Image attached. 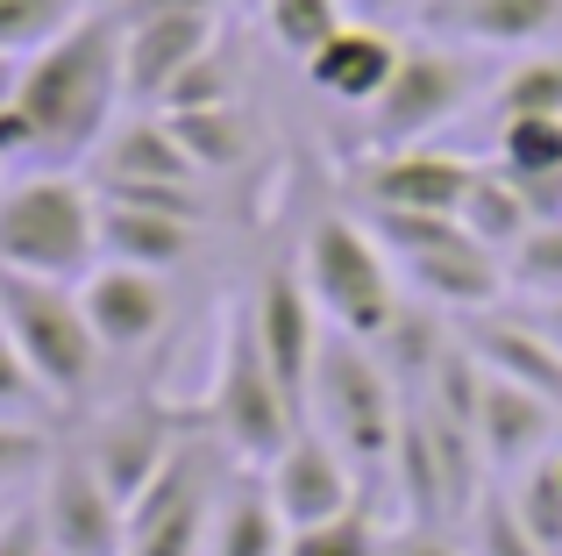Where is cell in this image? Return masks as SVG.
<instances>
[{"mask_svg": "<svg viewBox=\"0 0 562 556\" xmlns=\"http://www.w3.org/2000/svg\"><path fill=\"white\" fill-rule=\"evenodd\" d=\"M14 108L36 129V165L43 171H86L108 129L128 114L122 86V22L114 14H86L57 43H43L22 65V93Z\"/></svg>", "mask_w": 562, "mask_h": 556, "instance_id": "6da1fadb", "label": "cell"}, {"mask_svg": "<svg viewBox=\"0 0 562 556\" xmlns=\"http://www.w3.org/2000/svg\"><path fill=\"white\" fill-rule=\"evenodd\" d=\"M306 429L342 449V464L357 471L363 500L384 514L398 429H406V392H398V378L378 364L371 343H357V335H342V329L321 335L314 378H306Z\"/></svg>", "mask_w": 562, "mask_h": 556, "instance_id": "7a4b0ae2", "label": "cell"}, {"mask_svg": "<svg viewBox=\"0 0 562 556\" xmlns=\"http://www.w3.org/2000/svg\"><path fill=\"white\" fill-rule=\"evenodd\" d=\"M492 79H498V57L463 51V43H441V36H427V29H406V51H398L392 86L363 108V136H371V151L470 136Z\"/></svg>", "mask_w": 562, "mask_h": 556, "instance_id": "3957f363", "label": "cell"}, {"mask_svg": "<svg viewBox=\"0 0 562 556\" xmlns=\"http://www.w3.org/2000/svg\"><path fill=\"white\" fill-rule=\"evenodd\" d=\"M0 329H8L14 357H22V371L36 378V392H43L50 414H86L93 392L114 378V357L100 349L93 321H86L79 286L0 271Z\"/></svg>", "mask_w": 562, "mask_h": 556, "instance_id": "277c9868", "label": "cell"}, {"mask_svg": "<svg viewBox=\"0 0 562 556\" xmlns=\"http://www.w3.org/2000/svg\"><path fill=\"white\" fill-rule=\"evenodd\" d=\"M100 265V193L86 171L0 179V271L79 286Z\"/></svg>", "mask_w": 562, "mask_h": 556, "instance_id": "5b68a950", "label": "cell"}, {"mask_svg": "<svg viewBox=\"0 0 562 556\" xmlns=\"http://www.w3.org/2000/svg\"><path fill=\"white\" fill-rule=\"evenodd\" d=\"M292 265H300L306 292H314L321 321L342 329V335H357V343H378V335L398 321V307H406L398 265L384 257V243L363 229L357 208H321L314 222H306Z\"/></svg>", "mask_w": 562, "mask_h": 556, "instance_id": "8992f818", "label": "cell"}, {"mask_svg": "<svg viewBox=\"0 0 562 556\" xmlns=\"http://www.w3.org/2000/svg\"><path fill=\"white\" fill-rule=\"evenodd\" d=\"M200 429L214 435L243 471H263V464H271L278 449L306 429L300 400L278 386V371L263 364V349L249 343L243 314H235L228 343H221V364H214V386H206V421H200Z\"/></svg>", "mask_w": 562, "mask_h": 556, "instance_id": "52a82bcc", "label": "cell"}, {"mask_svg": "<svg viewBox=\"0 0 562 556\" xmlns=\"http://www.w3.org/2000/svg\"><path fill=\"white\" fill-rule=\"evenodd\" d=\"M235 471H243V464H235L214 435L186 429V443H179V457L165 464V478L128 507L122 556H200L206 521H214V500H221V486H228Z\"/></svg>", "mask_w": 562, "mask_h": 556, "instance_id": "ba28073f", "label": "cell"}, {"mask_svg": "<svg viewBox=\"0 0 562 556\" xmlns=\"http://www.w3.org/2000/svg\"><path fill=\"white\" fill-rule=\"evenodd\" d=\"M29 507L43 521V543L50 556H122V500L100 486V471L86 464V449L71 435H57L50 457H43L36 486H29Z\"/></svg>", "mask_w": 562, "mask_h": 556, "instance_id": "9c48e42d", "label": "cell"}, {"mask_svg": "<svg viewBox=\"0 0 562 556\" xmlns=\"http://www.w3.org/2000/svg\"><path fill=\"white\" fill-rule=\"evenodd\" d=\"M243 329H249V343L263 349V364L278 371V386H285L292 400H300V414H306V378H314L328 321H321V307H314V292H306V278H300L292 257H271V265L257 271L249 307H243Z\"/></svg>", "mask_w": 562, "mask_h": 556, "instance_id": "30bf717a", "label": "cell"}, {"mask_svg": "<svg viewBox=\"0 0 562 556\" xmlns=\"http://www.w3.org/2000/svg\"><path fill=\"white\" fill-rule=\"evenodd\" d=\"M79 307H86V321H93L100 349L114 357V371H122V364L150 357V349L165 343L171 314H179V292H171L165 271H136V265H108V257H100V265L79 278Z\"/></svg>", "mask_w": 562, "mask_h": 556, "instance_id": "8fae6325", "label": "cell"}, {"mask_svg": "<svg viewBox=\"0 0 562 556\" xmlns=\"http://www.w3.org/2000/svg\"><path fill=\"white\" fill-rule=\"evenodd\" d=\"M484 157L463 143H406V151H371L357 171V208L384 214H456Z\"/></svg>", "mask_w": 562, "mask_h": 556, "instance_id": "7c38bea8", "label": "cell"}, {"mask_svg": "<svg viewBox=\"0 0 562 556\" xmlns=\"http://www.w3.org/2000/svg\"><path fill=\"white\" fill-rule=\"evenodd\" d=\"M71 443L86 449V464L100 471V486L122 500V514L143 500V492L165 478V464L179 457L186 429L165 414V407H100Z\"/></svg>", "mask_w": 562, "mask_h": 556, "instance_id": "4fadbf2b", "label": "cell"}, {"mask_svg": "<svg viewBox=\"0 0 562 556\" xmlns=\"http://www.w3.org/2000/svg\"><path fill=\"white\" fill-rule=\"evenodd\" d=\"M257 478H263V492H271L285 535L321 529V521H342V514H357V507H371V500H363V486H357V471L342 464V449H335L328 435H314V429L292 435V443L278 449ZM371 514H378V507H371Z\"/></svg>", "mask_w": 562, "mask_h": 556, "instance_id": "5bb4252c", "label": "cell"}, {"mask_svg": "<svg viewBox=\"0 0 562 556\" xmlns=\"http://www.w3.org/2000/svg\"><path fill=\"white\" fill-rule=\"evenodd\" d=\"M221 43V8H157L122 22V86L128 108H157L171 86L186 79V65H200Z\"/></svg>", "mask_w": 562, "mask_h": 556, "instance_id": "9a60e30c", "label": "cell"}, {"mask_svg": "<svg viewBox=\"0 0 562 556\" xmlns=\"http://www.w3.org/2000/svg\"><path fill=\"white\" fill-rule=\"evenodd\" d=\"M398 292H406L413 307H427V314H441V321H477V314H492V307L513 300L506 257L477 251L470 236H449L420 257H398Z\"/></svg>", "mask_w": 562, "mask_h": 556, "instance_id": "2e32d148", "label": "cell"}, {"mask_svg": "<svg viewBox=\"0 0 562 556\" xmlns=\"http://www.w3.org/2000/svg\"><path fill=\"white\" fill-rule=\"evenodd\" d=\"M413 29L506 65V57H527V51H555L562 43V0H427Z\"/></svg>", "mask_w": 562, "mask_h": 556, "instance_id": "e0dca14e", "label": "cell"}, {"mask_svg": "<svg viewBox=\"0 0 562 556\" xmlns=\"http://www.w3.org/2000/svg\"><path fill=\"white\" fill-rule=\"evenodd\" d=\"M470 435H477V457H484V471H492V486H506V478L535 471V464L562 443V407L541 400V392H527V386H513V378L484 371Z\"/></svg>", "mask_w": 562, "mask_h": 556, "instance_id": "ac0fdd59", "label": "cell"}, {"mask_svg": "<svg viewBox=\"0 0 562 556\" xmlns=\"http://www.w3.org/2000/svg\"><path fill=\"white\" fill-rule=\"evenodd\" d=\"M456 335H463V349L492 378H513V386H527V392H541V400L562 407V343L527 314V307L506 300V307H492V314H477V321H456Z\"/></svg>", "mask_w": 562, "mask_h": 556, "instance_id": "d6986e66", "label": "cell"}, {"mask_svg": "<svg viewBox=\"0 0 562 556\" xmlns=\"http://www.w3.org/2000/svg\"><path fill=\"white\" fill-rule=\"evenodd\" d=\"M398 51H406V29H378V22H342L314 57L300 65V79L314 86L328 108H371V100L392 86Z\"/></svg>", "mask_w": 562, "mask_h": 556, "instance_id": "ffe728a7", "label": "cell"}, {"mask_svg": "<svg viewBox=\"0 0 562 556\" xmlns=\"http://www.w3.org/2000/svg\"><path fill=\"white\" fill-rule=\"evenodd\" d=\"M100 257H108V265L179 278L192 257H200V214L143 208V200H100Z\"/></svg>", "mask_w": 562, "mask_h": 556, "instance_id": "44dd1931", "label": "cell"}, {"mask_svg": "<svg viewBox=\"0 0 562 556\" xmlns=\"http://www.w3.org/2000/svg\"><path fill=\"white\" fill-rule=\"evenodd\" d=\"M484 165L506 171L541 222H562V114H520L484 129Z\"/></svg>", "mask_w": 562, "mask_h": 556, "instance_id": "7402d4cb", "label": "cell"}, {"mask_svg": "<svg viewBox=\"0 0 562 556\" xmlns=\"http://www.w3.org/2000/svg\"><path fill=\"white\" fill-rule=\"evenodd\" d=\"M200 556H285V521H278V507H271L257 471H235L221 486Z\"/></svg>", "mask_w": 562, "mask_h": 556, "instance_id": "603a6c76", "label": "cell"}, {"mask_svg": "<svg viewBox=\"0 0 562 556\" xmlns=\"http://www.w3.org/2000/svg\"><path fill=\"white\" fill-rule=\"evenodd\" d=\"M520 114H562V43L498 65L477 122H470V136H477V129H498V122H520ZM470 136H463V151H470Z\"/></svg>", "mask_w": 562, "mask_h": 556, "instance_id": "cb8c5ba5", "label": "cell"}, {"mask_svg": "<svg viewBox=\"0 0 562 556\" xmlns=\"http://www.w3.org/2000/svg\"><path fill=\"white\" fill-rule=\"evenodd\" d=\"M171 122V136L186 143V157L200 165V179H228V171L249 165V151H257V136H249V108L243 100H228V108H157Z\"/></svg>", "mask_w": 562, "mask_h": 556, "instance_id": "d4e9b609", "label": "cell"}, {"mask_svg": "<svg viewBox=\"0 0 562 556\" xmlns=\"http://www.w3.org/2000/svg\"><path fill=\"white\" fill-rule=\"evenodd\" d=\"M456 222H463V236L477 243V251L513 257V251H520V236L541 222V214L527 208V193H520V186H513L498 165H477V179H470V193H463V208H456Z\"/></svg>", "mask_w": 562, "mask_h": 556, "instance_id": "484cf974", "label": "cell"}, {"mask_svg": "<svg viewBox=\"0 0 562 556\" xmlns=\"http://www.w3.org/2000/svg\"><path fill=\"white\" fill-rule=\"evenodd\" d=\"M257 22H263V36H271L278 57L306 65V57H314L349 14H342V0H257Z\"/></svg>", "mask_w": 562, "mask_h": 556, "instance_id": "4316f807", "label": "cell"}, {"mask_svg": "<svg viewBox=\"0 0 562 556\" xmlns=\"http://www.w3.org/2000/svg\"><path fill=\"white\" fill-rule=\"evenodd\" d=\"M506 286L520 307L535 300H562V222H535L520 236V251L506 257Z\"/></svg>", "mask_w": 562, "mask_h": 556, "instance_id": "83f0119b", "label": "cell"}, {"mask_svg": "<svg viewBox=\"0 0 562 556\" xmlns=\"http://www.w3.org/2000/svg\"><path fill=\"white\" fill-rule=\"evenodd\" d=\"M86 8L79 0H0V51L36 57L43 43H57L65 29H79Z\"/></svg>", "mask_w": 562, "mask_h": 556, "instance_id": "f1b7e54d", "label": "cell"}, {"mask_svg": "<svg viewBox=\"0 0 562 556\" xmlns=\"http://www.w3.org/2000/svg\"><path fill=\"white\" fill-rule=\"evenodd\" d=\"M463 549H470V556H549L535 535L520 529V514H513L506 486H492V492L477 500V514L463 521Z\"/></svg>", "mask_w": 562, "mask_h": 556, "instance_id": "f546056e", "label": "cell"}, {"mask_svg": "<svg viewBox=\"0 0 562 556\" xmlns=\"http://www.w3.org/2000/svg\"><path fill=\"white\" fill-rule=\"evenodd\" d=\"M285 556H384V514L357 507L342 521H321V529L285 535Z\"/></svg>", "mask_w": 562, "mask_h": 556, "instance_id": "4dcf8cb0", "label": "cell"}, {"mask_svg": "<svg viewBox=\"0 0 562 556\" xmlns=\"http://www.w3.org/2000/svg\"><path fill=\"white\" fill-rule=\"evenodd\" d=\"M50 443H57L50 421H0V500H22L36 486Z\"/></svg>", "mask_w": 562, "mask_h": 556, "instance_id": "1f68e13d", "label": "cell"}, {"mask_svg": "<svg viewBox=\"0 0 562 556\" xmlns=\"http://www.w3.org/2000/svg\"><path fill=\"white\" fill-rule=\"evenodd\" d=\"M506 500H513V514H520V529L535 535L549 556H562V486L549 471H520V478H506Z\"/></svg>", "mask_w": 562, "mask_h": 556, "instance_id": "d6a6232c", "label": "cell"}, {"mask_svg": "<svg viewBox=\"0 0 562 556\" xmlns=\"http://www.w3.org/2000/svg\"><path fill=\"white\" fill-rule=\"evenodd\" d=\"M228 100H243V65H235V57L214 43L200 65H186V79L171 86L157 108H228Z\"/></svg>", "mask_w": 562, "mask_h": 556, "instance_id": "836d02e7", "label": "cell"}, {"mask_svg": "<svg viewBox=\"0 0 562 556\" xmlns=\"http://www.w3.org/2000/svg\"><path fill=\"white\" fill-rule=\"evenodd\" d=\"M0 421H57L50 407H43L36 378H29V371H22V357H14L8 329H0Z\"/></svg>", "mask_w": 562, "mask_h": 556, "instance_id": "e575fe53", "label": "cell"}, {"mask_svg": "<svg viewBox=\"0 0 562 556\" xmlns=\"http://www.w3.org/2000/svg\"><path fill=\"white\" fill-rule=\"evenodd\" d=\"M384 556H470L456 529H413V521H384Z\"/></svg>", "mask_w": 562, "mask_h": 556, "instance_id": "d590c367", "label": "cell"}, {"mask_svg": "<svg viewBox=\"0 0 562 556\" xmlns=\"http://www.w3.org/2000/svg\"><path fill=\"white\" fill-rule=\"evenodd\" d=\"M0 556H50V543H43V521L36 507H29V492L0 514Z\"/></svg>", "mask_w": 562, "mask_h": 556, "instance_id": "8d00e7d4", "label": "cell"}, {"mask_svg": "<svg viewBox=\"0 0 562 556\" xmlns=\"http://www.w3.org/2000/svg\"><path fill=\"white\" fill-rule=\"evenodd\" d=\"M349 22H378V29H413L420 22V0H342Z\"/></svg>", "mask_w": 562, "mask_h": 556, "instance_id": "74e56055", "label": "cell"}, {"mask_svg": "<svg viewBox=\"0 0 562 556\" xmlns=\"http://www.w3.org/2000/svg\"><path fill=\"white\" fill-rule=\"evenodd\" d=\"M22 65H29V57L0 51V108H14V93H22Z\"/></svg>", "mask_w": 562, "mask_h": 556, "instance_id": "f35d334b", "label": "cell"}, {"mask_svg": "<svg viewBox=\"0 0 562 556\" xmlns=\"http://www.w3.org/2000/svg\"><path fill=\"white\" fill-rule=\"evenodd\" d=\"M513 307H520V300H513ZM527 314H535V321H541V329H549V335H555V343H562V300H535V307H527Z\"/></svg>", "mask_w": 562, "mask_h": 556, "instance_id": "ab89813d", "label": "cell"}, {"mask_svg": "<svg viewBox=\"0 0 562 556\" xmlns=\"http://www.w3.org/2000/svg\"><path fill=\"white\" fill-rule=\"evenodd\" d=\"M79 8H86V14H122L128 0H79Z\"/></svg>", "mask_w": 562, "mask_h": 556, "instance_id": "60d3db41", "label": "cell"}, {"mask_svg": "<svg viewBox=\"0 0 562 556\" xmlns=\"http://www.w3.org/2000/svg\"><path fill=\"white\" fill-rule=\"evenodd\" d=\"M8 507H14V500H0V514H8Z\"/></svg>", "mask_w": 562, "mask_h": 556, "instance_id": "b9f144b4", "label": "cell"}, {"mask_svg": "<svg viewBox=\"0 0 562 556\" xmlns=\"http://www.w3.org/2000/svg\"><path fill=\"white\" fill-rule=\"evenodd\" d=\"M0 179H8V171H0Z\"/></svg>", "mask_w": 562, "mask_h": 556, "instance_id": "7bdbcfd3", "label": "cell"}, {"mask_svg": "<svg viewBox=\"0 0 562 556\" xmlns=\"http://www.w3.org/2000/svg\"><path fill=\"white\" fill-rule=\"evenodd\" d=\"M420 8H427V0H420Z\"/></svg>", "mask_w": 562, "mask_h": 556, "instance_id": "ee69618b", "label": "cell"}]
</instances>
